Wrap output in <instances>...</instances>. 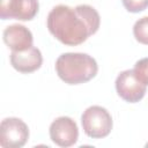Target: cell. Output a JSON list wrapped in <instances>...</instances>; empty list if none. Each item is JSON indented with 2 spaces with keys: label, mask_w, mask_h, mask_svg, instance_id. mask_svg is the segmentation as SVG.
<instances>
[{
  "label": "cell",
  "mask_w": 148,
  "mask_h": 148,
  "mask_svg": "<svg viewBox=\"0 0 148 148\" xmlns=\"http://www.w3.org/2000/svg\"><path fill=\"white\" fill-rule=\"evenodd\" d=\"M51 140L59 147H71L76 143L79 139V128L76 123L66 116L56 118L49 128Z\"/></svg>",
  "instance_id": "8992f818"
},
{
  "label": "cell",
  "mask_w": 148,
  "mask_h": 148,
  "mask_svg": "<svg viewBox=\"0 0 148 148\" xmlns=\"http://www.w3.org/2000/svg\"><path fill=\"white\" fill-rule=\"evenodd\" d=\"M147 146H148V143H147Z\"/></svg>",
  "instance_id": "4fadbf2b"
},
{
  "label": "cell",
  "mask_w": 148,
  "mask_h": 148,
  "mask_svg": "<svg viewBox=\"0 0 148 148\" xmlns=\"http://www.w3.org/2000/svg\"><path fill=\"white\" fill-rule=\"evenodd\" d=\"M121 2L130 13H140L148 8V0H121Z\"/></svg>",
  "instance_id": "7c38bea8"
},
{
  "label": "cell",
  "mask_w": 148,
  "mask_h": 148,
  "mask_svg": "<svg viewBox=\"0 0 148 148\" xmlns=\"http://www.w3.org/2000/svg\"><path fill=\"white\" fill-rule=\"evenodd\" d=\"M2 38L5 44L12 51L15 52L28 50L29 47L32 46V42H34L31 31L22 24L8 25L2 32Z\"/></svg>",
  "instance_id": "9c48e42d"
},
{
  "label": "cell",
  "mask_w": 148,
  "mask_h": 148,
  "mask_svg": "<svg viewBox=\"0 0 148 148\" xmlns=\"http://www.w3.org/2000/svg\"><path fill=\"white\" fill-rule=\"evenodd\" d=\"M147 86L135 75L133 69H126L118 74L116 79V91L118 96L127 103H138L146 95Z\"/></svg>",
  "instance_id": "5b68a950"
},
{
  "label": "cell",
  "mask_w": 148,
  "mask_h": 148,
  "mask_svg": "<svg viewBox=\"0 0 148 148\" xmlns=\"http://www.w3.org/2000/svg\"><path fill=\"white\" fill-rule=\"evenodd\" d=\"M83 132L91 139H103L111 133L113 121L110 112L99 105L87 108L81 116Z\"/></svg>",
  "instance_id": "3957f363"
},
{
  "label": "cell",
  "mask_w": 148,
  "mask_h": 148,
  "mask_svg": "<svg viewBox=\"0 0 148 148\" xmlns=\"http://www.w3.org/2000/svg\"><path fill=\"white\" fill-rule=\"evenodd\" d=\"M38 9V0H1L0 17L2 20L30 21L37 15Z\"/></svg>",
  "instance_id": "52a82bcc"
},
{
  "label": "cell",
  "mask_w": 148,
  "mask_h": 148,
  "mask_svg": "<svg viewBox=\"0 0 148 148\" xmlns=\"http://www.w3.org/2000/svg\"><path fill=\"white\" fill-rule=\"evenodd\" d=\"M10 65L20 73H32L40 68L43 64V56L39 49L36 46H31L28 50L15 52L12 51L10 53Z\"/></svg>",
  "instance_id": "ba28073f"
},
{
  "label": "cell",
  "mask_w": 148,
  "mask_h": 148,
  "mask_svg": "<svg viewBox=\"0 0 148 148\" xmlns=\"http://www.w3.org/2000/svg\"><path fill=\"white\" fill-rule=\"evenodd\" d=\"M133 71H134L135 75H136V77L142 83L148 86V57L138 60L135 62V65H134Z\"/></svg>",
  "instance_id": "8fae6325"
},
{
  "label": "cell",
  "mask_w": 148,
  "mask_h": 148,
  "mask_svg": "<svg viewBox=\"0 0 148 148\" xmlns=\"http://www.w3.org/2000/svg\"><path fill=\"white\" fill-rule=\"evenodd\" d=\"M133 35L139 43L148 45V16L141 17L134 23Z\"/></svg>",
  "instance_id": "30bf717a"
},
{
  "label": "cell",
  "mask_w": 148,
  "mask_h": 148,
  "mask_svg": "<svg viewBox=\"0 0 148 148\" xmlns=\"http://www.w3.org/2000/svg\"><path fill=\"white\" fill-rule=\"evenodd\" d=\"M46 25L50 34L60 43L76 46L97 32L101 25V16L92 6L86 3L77 5L74 8L67 5H58L49 13Z\"/></svg>",
  "instance_id": "6da1fadb"
},
{
  "label": "cell",
  "mask_w": 148,
  "mask_h": 148,
  "mask_svg": "<svg viewBox=\"0 0 148 148\" xmlns=\"http://www.w3.org/2000/svg\"><path fill=\"white\" fill-rule=\"evenodd\" d=\"M56 72L67 84H81L94 79L98 72L96 60L81 52H66L56 60Z\"/></svg>",
  "instance_id": "7a4b0ae2"
},
{
  "label": "cell",
  "mask_w": 148,
  "mask_h": 148,
  "mask_svg": "<svg viewBox=\"0 0 148 148\" xmlns=\"http://www.w3.org/2000/svg\"><path fill=\"white\" fill-rule=\"evenodd\" d=\"M29 139V127L20 118H5L0 124V146L3 148H21Z\"/></svg>",
  "instance_id": "277c9868"
}]
</instances>
